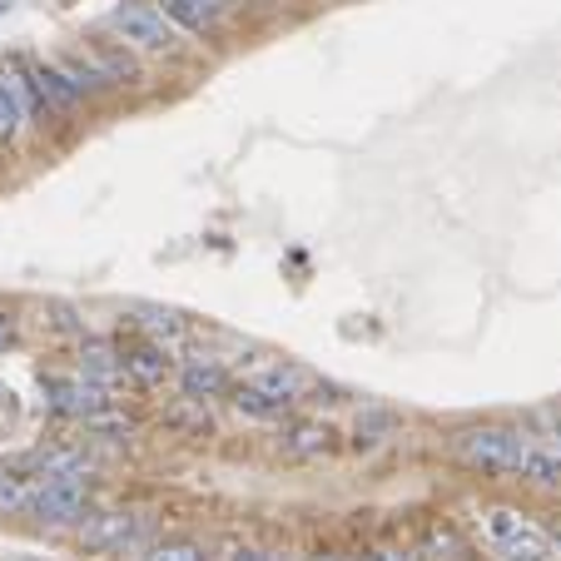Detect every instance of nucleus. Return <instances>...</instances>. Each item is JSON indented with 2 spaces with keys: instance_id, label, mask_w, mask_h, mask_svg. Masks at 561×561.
I'll return each mask as SVG.
<instances>
[{
  "instance_id": "1",
  "label": "nucleus",
  "mask_w": 561,
  "mask_h": 561,
  "mask_svg": "<svg viewBox=\"0 0 561 561\" xmlns=\"http://www.w3.org/2000/svg\"><path fill=\"white\" fill-rule=\"evenodd\" d=\"M110 31L125 45L149 50V55H170L174 45H180V25L159 11V5H149V0H125V5H115V11H110Z\"/></svg>"
},
{
  "instance_id": "2",
  "label": "nucleus",
  "mask_w": 561,
  "mask_h": 561,
  "mask_svg": "<svg viewBox=\"0 0 561 561\" xmlns=\"http://www.w3.org/2000/svg\"><path fill=\"white\" fill-rule=\"evenodd\" d=\"M75 537L85 551H149L154 547V522L145 512H90Z\"/></svg>"
},
{
  "instance_id": "3",
  "label": "nucleus",
  "mask_w": 561,
  "mask_h": 561,
  "mask_svg": "<svg viewBox=\"0 0 561 561\" xmlns=\"http://www.w3.org/2000/svg\"><path fill=\"white\" fill-rule=\"evenodd\" d=\"M95 512V482L90 477H41V488L31 497V517L50 522V527H70Z\"/></svg>"
},
{
  "instance_id": "4",
  "label": "nucleus",
  "mask_w": 561,
  "mask_h": 561,
  "mask_svg": "<svg viewBox=\"0 0 561 561\" xmlns=\"http://www.w3.org/2000/svg\"><path fill=\"white\" fill-rule=\"evenodd\" d=\"M457 453H462V462L482 467V472H517L522 457H527V443L507 427H467L457 437Z\"/></svg>"
},
{
  "instance_id": "5",
  "label": "nucleus",
  "mask_w": 561,
  "mask_h": 561,
  "mask_svg": "<svg viewBox=\"0 0 561 561\" xmlns=\"http://www.w3.org/2000/svg\"><path fill=\"white\" fill-rule=\"evenodd\" d=\"M488 537L507 561H551V537L547 531L531 527V522H522L517 512H507V507L488 512Z\"/></svg>"
},
{
  "instance_id": "6",
  "label": "nucleus",
  "mask_w": 561,
  "mask_h": 561,
  "mask_svg": "<svg viewBox=\"0 0 561 561\" xmlns=\"http://www.w3.org/2000/svg\"><path fill=\"white\" fill-rule=\"evenodd\" d=\"M45 398H50V408L60 417H80V423H90L95 413L110 408V388L85 378V373H75V378H45Z\"/></svg>"
},
{
  "instance_id": "7",
  "label": "nucleus",
  "mask_w": 561,
  "mask_h": 561,
  "mask_svg": "<svg viewBox=\"0 0 561 561\" xmlns=\"http://www.w3.org/2000/svg\"><path fill=\"white\" fill-rule=\"evenodd\" d=\"M159 11L170 15L180 31L190 35H209L224 25V15H229V0H159Z\"/></svg>"
},
{
  "instance_id": "8",
  "label": "nucleus",
  "mask_w": 561,
  "mask_h": 561,
  "mask_svg": "<svg viewBox=\"0 0 561 561\" xmlns=\"http://www.w3.org/2000/svg\"><path fill=\"white\" fill-rule=\"evenodd\" d=\"M278 453L288 462H313V457H329L333 453V427L329 423H294L278 433Z\"/></svg>"
},
{
  "instance_id": "9",
  "label": "nucleus",
  "mask_w": 561,
  "mask_h": 561,
  "mask_svg": "<svg viewBox=\"0 0 561 561\" xmlns=\"http://www.w3.org/2000/svg\"><path fill=\"white\" fill-rule=\"evenodd\" d=\"M125 353V373L135 382H145V388H154V382H164L174 373V358H170V348L164 343H135V348H119Z\"/></svg>"
},
{
  "instance_id": "10",
  "label": "nucleus",
  "mask_w": 561,
  "mask_h": 561,
  "mask_svg": "<svg viewBox=\"0 0 561 561\" xmlns=\"http://www.w3.org/2000/svg\"><path fill=\"white\" fill-rule=\"evenodd\" d=\"M80 373H85V378H95V382H105V388H115L119 378H129V373H125V353H119L115 343H105V339H85V343H80Z\"/></svg>"
},
{
  "instance_id": "11",
  "label": "nucleus",
  "mask_w": 561,
  "mask_h": 561,
  "mask_svg": "<svg viewBox=\"0 0 561 561\" xmlns=\"http://www.w3.org/2000/svg\"><path fill=\"white\" fill-rule=\"evenodd\" d=\"M180 388H184V398H199V403H209V398L229 392V373H224V363H214V358H184Z\"/></svg>"
},
{
  "instance_id": "12",
  "label": "nucleus",
  "mask_w": 561,
  "mask_h": 561,
  "mask_svg": "<svg viewBox=\"0 0 561 561\" xmlns=\"http://www.w3.org/2000/svg\"><path fill=\"white\" fill-rule=\"evenodd\" d=\"M31 467L41 477H90L95 457L85 447H41V453H31Z\"/></svg>"
},
{
  "instance_id": "13",
  "label": "nucleus",
  "mask_w": 561,
  "mask_h": 561,
  "mask_svg": "<svg viewBox=\"0 0 561 561\" xmlns=\"http://www.w3.org/2000/svg\"><path fill=\"white\" fill-rule=\"evenodd\" d=\"M31 90H35V100H41L45 110H70L75 100H80V90L65 80L60 65H35V70H31Z\"/></svg>"
},
{
  "instance_id": "14",
  "label": "nucleus",
  "mask_w": 561,
  "mask_h": 561,
  "mask_svg": "<svg viewBox=\"0 0 561 561\" xmlns=\"http://www.w3.org/2000/svg\"><path fill=\"white\" fill-rule=\"evenodd\" d=\"M229 398H233V408H239V413H244V417H259V423H274V417H284L288 408H294L288 398H274V392L259 388V382H239Z\"/></svg>"
},
{
  "instance_id": "15",
  "label": "nucleus",
  "mask_w": 561,
  "mask_h": 561,
  "mask_svg": "<svg viewBox=\"0 0 561 561\" xmlns=\"http://www.w3.org/2000/svg\"><path fill=\"white\" fill-rule=\"evenodd\" d=\"M90 55H95L100 70L110 75V85H135V80H139V65H135V55L125 50V41H119V45L95 41V45H90Z\"/></svg>"
},
{
  "instance_id": "16",
  "label": "nucleus",
  "mask_w": 561,
  "mask_h": 561,
  "mask_svg": "<svg viewBox=\"0 0 561 561\" xmlns=\"http://www.w3.org/2000/svg\"><path fill=\"white\" fill-rule=\"evenodd\" d=\"M139 323H145V333H149L154 343H164V348H174V343L190 333V323H184L174 308H154V304L139 308Z\"/></svg>"
},
{
  "instance_id": "17",
  "label": "nucleus",
  "mask_w": 561,
  "mask_h": 561,
  "mask_svg": "<svg viewBox=\"0 0 561 561\" xmlns=\"http://www.w3.org/2000/svg\"><path fill=\"white\" fill-rule=\"evenodd\" d=\"M392 433H398V417L382 413V408H368V413L353 423V447H358V453H373V447H382Z\"/></svg>"
},
{
  "instance_id": "18",
  "label": "nucleus",
  "mask_w": 561,
  "mask_h": 561,
  "mask_svg": "<svg viewBox=\"0 0 561 561\" xmlns=\"http://www.w3.org/2000/svg\"><path fill=\"white\" fill-rule=\"evenodd\" d=\"M55 65L65 70V80H70L75 90H105V85H110V75L100 70V60H95L90 50H85V55H60Z\"/></svg>"
},
{
  "instance_id": "19",
  "label": "nucleus",
  "mask_w": 561,
  "mask_h": 561,
  "mask_svg": "<svg viewBox=\"0 0 561 561\" xmlns=\"http://www.w3.org/2000/svg\"><path fill=\"white\" fill-rule=\"evenodd\" d=\"M254 382H259V388H268L274 398L298 403V398H304V388H308V373L304 368H288V363H274V368H264Z\"/></svg>"
},
{
  "instance_id": "20",
  "label": "nucleus",
  "mask_w": 561,
  "mask_h": 561,
  "mask_svg": "<svg viewBox=\"0 0 561 561\" xmlns=\"http://www.w3.org/2000/svg\"><path fill=\"white\" fill-rule=\"evenodd\" d=\"M517 472L527 477V482H537V488H561V453H537V447H527Z\"/></svg>"
},
{
  "instance_id": "21",
  "label": "nucleus",
  "mask_w": 561,
  "mask_h": 561,
  "mask_svg": "<svg viewBox=\"0 0 561 561\" xmlns=\"http://www.w3.org/2000/svg\"><path fill=\"white\" fill-rule=\"evenodd\" d=\"M31 497H35L31 482H25L21 472H5V467H0V512H31Z\"/></svg>"
},
{
  "instance_id": "22",
  "label": "nucleus",
  "mask_w": 561,
  "mask_h": 561,
  "mask_svg": "<svg viewBox=\"0 0 561 561\" xmlns=\"http://www.w3.org/2000/svg\"><path fill=\"white\" fill-rule=\"evenodd\" d=\"M85 427H90V433H95V437H110V443H125V437H135V417L115 413V408H105V413H95Z\"/></svg>"
},
{
  "instance_id": "23",
  "label": "nucleus",
  "mask_w": 561,
  "mask_h": 561,
  "mask_svg": "<svg viewBox=\"0 0 561 561\" xmlns=\"http://www.w3.org/2000/svg\"><path fill=\"white\" fill-rule=\"evenodd\" d=\"M145 561H209V557H204L199 541L174 537V541H154V547L145 551Z\"/></svg>"
},
{
  "instance_id": "24",
  "label": "nucleus",
  "mask_w": 561,
  "mask_h": 561,
  "mask_svg": "<svg viewBox=\"0 0 561 561\" xmlns=\"http://www.w3.org/2000/svg\"><path fill=\"white\" fill-rule=\"evenodd\" d=\"M229 561H278V557L274 551H264V547H233Z\"/></svg>"
},
{
  "instance_id": "25",
  "label": "nucleus",
  "mask_w": 561,
  "mask_h": 561,
  "mask_svg": "<svg viewBox=\"0 0 561 561\" xmlns=\"http://www.w3.org/2000/svg\"><path fill=\"white\" fill-rule=\"evenodd\" d=\"M363 561H408V551H398V547H378V551H368Z\"/></svg>"
},
{
  "instance_id": "26",
  "label": "nucleus",
  "mask_w": 561,
  "mask_h": 561,
  "mask_svg": "<svg viewBox=\"0 0 561 561\" xmlns=\"http://www.w3.org/2000/svg\"><path fill=\"white\" fill-rule=\"evenodd\" d=\"M5 343H11V318L0 313V353H5Z\"/></svg>"
},
{
  "instance_id": "27",
  "label": "nucleus",
  "mask_w": 561,
  "mask_h": 561,
  "mask_svg": "<svg viewBox=\"0 0 561 561\" xmlns=\"http://www.w3.org/2000/svg\"><path fill=\"white\" fill-rule=\"evenodd\" d=\"M547 537H551V547L561 551V522H551V527H547Z\"/></svg>"
},
{
  "instance_id": "28",
  "label": "nucleus",
  "mask_w": 561,
  "mask_h": 561,
  "mask_svg": "<svg viewBox=\"0 0 561 561\" xmlns=\"http://www.w3.org/2000/svg\"><path fill=\"white\" fill-rule=\"evenodd\" d=\"M313 561H348V557H339V551H318Z\"/></svg>"
}]
</instances>
